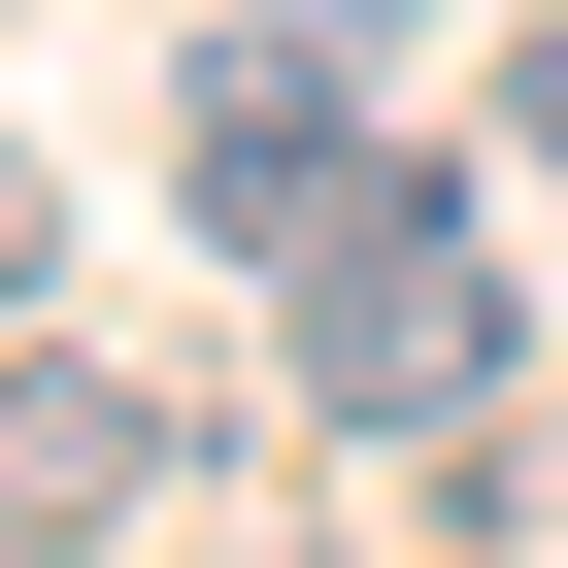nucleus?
<instances>
[{"instance_id":"nucleus-1","label":"nucleus","mask_w":568,"mask_h":568,"mask_svg":"<svg viewBox=\"0 0 568 568\" xmlns=\"http://www.w3.org/2000/svg\"><path fill=\"white\" fill-rule=\"evenodd\" d=\"M168 168H201V234L267 267V302H302V267H368V234L435 201V168L368 134V34H267V0H234L201 68H168Z\"/></svg>"},{"instance_id":"nucleus-2","label":"nucleus","mask_w":568,"mask_h":568,"mask_svg":"<svg viewBox=\"0 0 568 568\" xmlns=\"http://www.w3.org/2000/svg\"><path fill=\"white\" fill-rule=\"evenodd\" d=\"M501 335H535V302H501V234H468V201H402L368 267H302V302H267L302 435H468V402H501Z\"/></svg>"},{"instance_id":"nucleus-3","label":"nucleus","mask_w":568,"mask_h":568,"mask_svg":"<svg viewBox=\"0 0 568 568\" xmlns=\"http://www.w3.org/2000/svg\"><path fill=\"white\" fill-rule=\"evenodd\" d=\"M134 501H168V402L68 368V335H0V568H101Z\"/></svg>"},{"instance_id":"nucleus-4","label":"nucleus","mask_w":568,"mask_h":568,"mask_svg":"<svg viewBox=\"0 0 568 568\" xmlns=\"http://www.w3.org/2000/svg\"><path fill=\"white\" fill-rule=\"evenodd\" d=\"M34 302H68V168L0 134V335H34Z\"/></svg>"},{"instance_id":"nucleus-5","label":"nucleus","mask_w":568,"mask_h":568,"mask_svg":"<svg viewBox=\"0 0 568 568\" xmlns=\"http://www.w3.org/2000/svg\"><path fill=\"white\" fill-rule=\"evenodd\" d=\"M501 134H535V168H568V34H535V68H501Z\"/></svg>"},{"instance_id":"nucleus-6","label":"nucleus","mask_w":568,"mask_h":568,"mask_svg":"<svg viewBox=\"0 0 568 568\" xmlns=\"http://www.w3.org/2000/svg\"><path fill=\"white\" fill-rule=\"evenodd\" d=\"M267 34H435V0H267Z\"/></svg>"}]
</instances>
